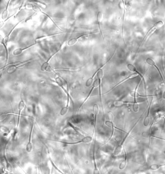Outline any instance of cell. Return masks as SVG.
I'll return each instance as SVG.
<instances>
[{
  "mask_svg": "<svg viewBox=\"0 0 165 174\" xmlns=\"http://www.w3.org/2000/svg\"><path fill=\"white\" fill-rule=\"evenodd\" d=\"M57 76L54 79L52 80V81L56 84L63 91L66 95L67 98H71L69 88L66 81L58 74H57Z\"/></svg>",
  "mask_w": 165,
  "mask_h": 174,
  "instance_id": "1",
  "label": "cell"
},
{
  "mask_svg": "<svg viewBox=\"0 0 165 174\" xmlns=\"http://www.w3.org/2000/svg\"><path fill=\"white\" fill-rule=\"evenodd\" d=\"M164 25V22L162 21H159L156 22L146 34L144 38L143 39L141 44L142 43L144 42L146 40L148 39L157 30L160 29Z\"/></svg>",
  "mask_w": 165,
  "mask_h": 174,
  "instance_id": "2",
  "label": "cell"
},
{
  "mask_svg": "<svg viewBox=\"0 0 165 174\" xmlns=\"http://www.w3.org/2000/svg\"><path fill=\"white\" fill-rule=\"evenodd\" d=\"M116 49L115 50L113 53V54L112 55L111 57L108 59V60L107 61V62H106L105 64L101 66L98 69L95 71L94 73L93 74L92 76L87 80L86 83V86L87 87V88H88V87L91 86L92 85L93 82H94V79L95 78V76L96 75V74H97L98 71L100 70L103 69V68L106 66V65L110 61L111 59L113 57L114 55L115 54V53H116Z\"/></svg>",
  "mask_w": 165,
  "mask_h": 174,
  "instance_id": "3",
  "label": "cell"
},
{
  "mask_svg": "<svg viewBox=\"0 0 165 174\" xmlns=\"http://www.w3.org/2000/svg\"><path fill=\"white\" fill-rule=\"evenodd\" d=\"M138 76V74L136 73H134L133 74H131L130 75L126 77L125 78H124L121 81H120L117 83L116 85L113 86L111 89H110V90H109V91H107L103 93V94H102V95H104L108 94V93H110L112 91H113V90L114 88H116L117 87L119 86L121 84H122L127 81L135 79Z\"/></svg>",
  "mask_w": 165,
  "mask_h": 174,
  "instance_id": "4",
  "label": "cell"
},
{
  "mask_svg": "<svg viewBox=\"0 0 165 174\" xmlns=\"http://www.w3.org/2000/svg\"><path fill=\"white\" fill-rule=\"evenodd\" d=\"M127 67L129 71L138 74V76L141 77V80H142L143 83H144L145 94H146V85L145 80L144 76L142 75L141 73L139 72L138 69H136V67L134 66H133V65L129 64L127 65Z\"/></svg>",
  "mask_w": 165,
  "mask_h": 174,
  "instance_id": "5",
  "label": "cell"
},
{
  "mask_svg": "<svg viewBox=\"0 0 165 174\" xmlns=\"http://www.w3.org/2000/svg\"><path fill=\"white\" fill-rule=\"evenodd\" d=\"M98 77V94L99 97V99L101 103H102V83L103 77V69L100 70L98 71L97 74H96Z\"/></svg>",
  "mask_w": 165,
  "mask_h": 174,
  "instance_id": "6",
  "label": "cell"
},
{
  "mask_svg": "<svg viewBox=\"0 0 165 174\" xmlns=\"http://www.w3.org/2000/svg\"><path fill=\"white\" fill-rule=\"evenodd\" d=\"M141 117H142L141 116L140 117V119L138 120V121H137V122L136 123H135L134 126L132 127V128H131V129L129 130V131L128 132V133H127V134L126 135L125 137H124V138L123 139V140L122 141V142H121V144H120V145L119 146H118V147L114 151V154H113L114 155H117L121 153V150H122V146H123L124 142H125V141H126V139L128 137V136L130 134V133H131V132L132 131V130L134 128V127H135V126H136V125L137 123H138V121L140 120V119H141Z\"/></svg>",
  "mask_w": 165,
  "mask_h": 174,
  "instance_id": "7",
  "label": "cell"
},
{
  "mask_svg": "<svg viewBox=\"0 0 165 174\" xmlns=\"http://www.w3.org/2000/svg\"><path fill=\"white\" fill-rule=\"evenodd\" d=\"M97 86H98V79H96L95 81H94V82H93L92 85V88H91V89H90V91L88 93V95H87L85 99V100H84L83 102H82V104H81L80 105V107L79 108V109H80L81 108L83 105L87 101V100H88V99L90 98V96H91V95L93 91H94V90Z\"/></svg>",
  "mask_w": 165,
  "mask_h": 174,
  "instance_id": "8",
  "label": "cell"
},
{
  "mask_svg": "<svg viewBox=\"0 0 165 174\" xmlns=\"http://www.w3.org/2000/svg\"><path fill=\"white\" fill-rule=\"evenodd\" d=\"M146 62L148 65H150V66L154 67L156 69H157L161 77V79L162 80L163 82L164 85L165 82L162 74H161L159 68L157 66V65H156L154 61L151 58H148L146 59Z\"/></svg>",
  "mask_w": 165,
  "mask_h": 174,
  "instance_id": "9",
  "label": "cell"
},
{
  "mask_svg": "<svg viewBox=\"0 0 165 174\" xmlns=\"http://www.w3.org/2000/svg\"><path fill=\"white\" fill-rule=\"evenodd\" d=\"M97 33V32H91L83 34L82 35L77 37V38H74L70 39L68 43V45L69 46L74 45L76 44L77 43L78 41V40L79 39H80L81 38H82V37L83 36L91 35V34H95Z\"/></svg>",
  "mask_w": 165,
  "mask_h": 174,
  "instance_id": "10",
  "label": "cell"
},
{
  "mask_svg": "<svg viewBox=\"0 0 165 174\" xmlns=\"http://www.w3.org/2000/svg\"><path fill=\"white\" fill-rule=\"evenodd\" d=\"M103 16L102 13L101 11H99L98 12L97 17H96V19H97V22H98V28L101 34V35L103 39L104 42H105H105L104 39V37L103 34L102 30L101 27V22L102 21Z\"/></svg>",
  "mask_w": 165,
  "mask_h": 174,
  "instance_id": "11",
  "label": "cell"
},
{
  "mask_svg": "<svg viewBox=\"0 0 165 174\" xmlns=\"http://www.w3.org/2000/svg\"><path fill=\"white\" fill-rule=\"evenodd\" d=\"M93 137L88 136L84 138L82 140L75 142H64V143L68 145H76L81 143H89L91 142L93 140Z\"/></svg>",
  "mask_w": 165,
  "mask_h": 174,
  "instance_id": "12",
  "label": "cell"
},
{
  "mask_svg": "<svg viewBox=\"0 0 165 174\" xmlns=\"http://www.w3.org/2000/svg\"><path fill=\"white\" fill-rule=\"evenodd\" d=\"M25 107V104L23 99L21 98V100L20 102L19 105H18V109H19V113L18 115V122L17 126H18V124L19 123L20 118L22 112L24 108Z\"/></svg>",
  "mask_w": 165,
  "mask_h": 174,
  "instance_id": "13",
  "label": "cell"
},
{
  "mask_svg": "<svg viewBox=\"0 0 165 174\" xmlns=\"http://www.w3.org/2000/svg\"><path fill=\"white\" fill-rule=\"evenodd\" d=\"M34 121H33L32 128L31 129L29 142L27 144L26 148L27 150V152H30L31 151H32V142H31V141H32V133L34 126Z\"/></svg>",
  "mask_w": 165,
  "mask_h": 174,
  "instance_id": "14",
  "label": "cell"
},
{
  "mask_svg": "<svg viewBox=\"0 0 165 174\" xmlns=\"http://www.w3.org/2000/svg\"><path fill=\"white\" fill-rule=\"evenodd\" d=\"M154 96L152 97L150 103V105H149V106L148 109L147 116H146L144 120V124L145 126L149 124V122H150V117H149V114H150V112L151 109V105L152 104V101H153V100Z\"/></svg>",
  "mask_w": 165,
  "mask_h": 174,
  "instance_id": "15",
  "label": "cell"
},
{
  "mask_svg": "<svg viewBox=\"0 0 165 174\" xmlns=\"http://www.w3.org/2000/svg\"><path fill=\"white\" fill-rule=\"evenodd\" d=\"M141 80H140V81L138 83V84H137V85H136V88H135V89L134 90V91H132L131 92V93H130V95H131V96L132 97H133L134 98V101L135 102H137V100H136V97H137V94H138V89L139 87V86L140 85V84L141 82Z\"/></svg>",
  "mask_w": 165,
  "mask_h": 174,
  "instance_id": "16",
  "label": "cell"
},
{
  "mask_svg": "<svg viewBox=\"0 0 165 174\" xmlns=\"http://www.w3.org/2000/svg\"><path fill=\"white\" fill-rule=\"evenodd\" d=\"M99 108L97 104H95L93 107V111L95 117V126L96 121L97 120L98 114L99 113Z\"/></svg>",
  "mask_w": 165,
  "mask_h": 174,
  "instance_id": "17",
  "label": "cell"
},
{
  "mask_svg": "<svg viewBox=\"0 0 165 174\" xmlns=\"http://www.w3.org/2000/svg\"><path fill=\"white\" fill-rule=\"evenodd\" d=\"M123 8V22H122V38L123 39V41L124 43V45L126 46V44L125 41V40L124 39V18H125V12H126V7H125V4L124 3Z\"/></svg>",
  "mask_w": 165,
  "mask_h": 174,
  "instance_id": "18",
  "label": "cell"
},
{
  "mask_svg": "<svg viewBox=\"0 0 165 174\" xmlns=\"http://www.w3.org/2000/svg\"><path fill=\"white\" fill-rule=\"evenodd\" d=\"M162 97L163 99L165 100V91L162 94Z\"/></svg>",
  "mask_w": 165,
  "mask_h": 174,
  "instance_id": "19",
  "label": "cell"
}]
</instances>
